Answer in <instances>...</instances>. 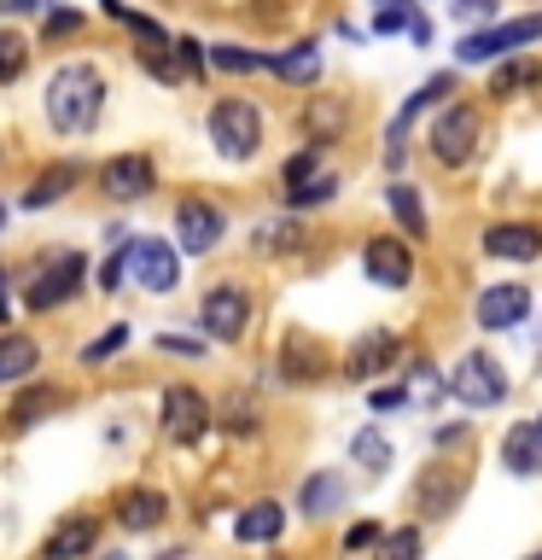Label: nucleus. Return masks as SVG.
Segmentation results:
<instances>
[{"mask_svg":"<svg viewBox=\"0 0 542 560\" xmlns=\"http://www.w3.org/2000/svg\"><path fill=\"white\" fill-rule=\"evenodd\" d=\"M479 140H484V117L472 112V105H449V112L432 122V158H437L444 170H461V164H472Z\"/></svg>","mask_w":542,"mask_h":560,"instance_id":"6","label":"nucleus"},{"mask_svg":"<svg viewBox=\"0 0 542 560\" xmlns=\"http://www.w3.org/2000/svg\"><path fill=\"white\" fill-rule=\"evenodd\" d=\"M315 170H321V147H315V140H309V147H304V152H297L292 164H286V187H297V182H309Z\"/></svg>","mask_w":542,"mask_h":560,"instance_id":"43","label":"nucleus"},{"mask_svg":"<svg viewBox=\"0 0 542 560\" xmlns=\"http://www.w3.org/2000/svg\"><path fill=\"white\" fill-rule=\"evenodd\" d=\"M374 542H379V525H350V532L339 537V549L356 555V549H374Z\"/></svg>","mask_w":542,"mask_h":560,"instance_id":"46","label":"nucleus"},{"mask_svg":"<svg viewBox=\"0 0 542 560\" xmlns=\"http://www.w3.org/2000/svg\"><path fill=\"white\" fill-rule=\"evenodd\" d=\"M122 275H129V240H122L117 252L99 262V287H105V292H117V287H122Z\"/></svg>","mask_w":542,"mask_h":560,"instance_id":"41","label":"nucleus"},{"mask_svg":"<svg viewBox=\"0 0 542 560\" xmlns=\"http://www.w3.org/2000/svg\"><path fill=\"white\" fill-rule=\"evenodd\" d=\"M502 467L514 472V479H537V472H542V420H519V427H507Z\"/></svg>","mask_w":542,"mask_h":560,"instance_id":"17","label":"nucleus"},{"mask_svg":"<svg viewBox=\"0 0 542 560\" xmlns=\"http://www.w3.org/2000/svg\"><path fill=\"white\" fill-rule=\"evenodd\" d=\"M0 315H7V292H0Z\"/></svg>","mask_w":542,"mask_h":560,"instance_id":"51","label":"nucleus"},{"mask_svg":"<svg viewBox=\"0 0 542 560\" xmlns=\"http://www.w3.org/2000/svg\"><path fill=\"white\" fill-rule=\"evenodd\" d=\"M157 420H164L169 438H181V444H192L204 427H210V397L192 392V385H169L164 402H157Z\"/></svg>","mask_w":542,"mask_h":560,"instance_id":"12","label":"nucleus"},{"mask_svg":"<svg viewBox=\"0 0 542 560\" xmlns=\"http://www.w3.org/2000/svg\"><path fill=\"white\" fill-rule=\"evenodd\" d=\"M367 402H374V415H391V409H409V385H379V392H374V397H367Z\"/></svg>","mask_w":542,"mask_h":560,"instance_id":"45","label":"nucleus"},{"mask_svg":"<svg viewBox=\"0 0 542 560\" xmlns=\"http://www.w3.org/2000/svg\"><path fill=\"white\" fill-rule=\"evenodd\" d=\"M64 402H70V397L59 392V385H30V392L17 397V402H12V415H7V420H12L17 432H24V427H35V420H42V415L64 409Z\"/></svg>","mask_w":542,"mask_h":560,"instance_id":"28","label":"nucleus"},{"mask_svg":"<svg viewBox=\"0 0 542 560\" xmlns=\"http://www.w3.org/2000/svg\"><path fill=\"white\" fill-rule=\"evenodd\" d=\"M484 252L502 262H537L542 257V228L531 222H490L484 228Z\"/></svg>","mask_w":542,"mask_h":560,"instance_id":"15","label":"nucleus"},{"mask_svg":"<svg viewBox=\"0 0 542 560\" xmlns=\"http://www.w3.org/2000/svg\"><path fill=\"white\" fill-rule=\"evenodd\" d=\"M449 12L461 24H496V0H449Z\"/></svg>","mask_w":542,"mask_h":560,"instance_id":"42","label":"nucleus"},{"mask_svg":"<svg viewBox=\"0 0 542 560\" xmlns=\"http://www.w3.org/2000/svg\"><path fill=\"white\" fill-rule=\"evenodd\" d=\"M24 65H30V42H24V35H12V30H0V82H17V77H24Z\"/></svg>","mask_w":542,"mask_h":560,"instance_id":"37","label":"nucleus"},{"mask_svg":"<svg viewBox=\"0 0 542 560\" xmlns=\"http://www.w3.org/2000/svg\"><path fill=\"white\" fill-rule=\"evenodd\" d=\"M152 187H157V164L146 152H122V158H105L99 164V192L105 199L134 205V199H146Z\"/></svg>","mask_w":542,"mask_h":560,"instance_id":"10","label":"nucleus"},{"mask_svg":"<svg viewBox=\"0 0 542 560\" xmlns=\"http://www.w3.org/2000/svg\"><path fill=\"white\" fill-rule=\"evenodd\" d=\"M280 374L297 380V385L315 380V374H321V345H309L304 332H292V339H286V362H280Z\"/></svg>","mask_w":542,"mask_h":560,"instance_id":"32","label":"nucleus"},{"mask_svg":"<svg viewBox=\"0 0 542 560\" xmlns=\"http://www.w3.org/2000/svg\"><path fill=\"white\" fill-rule=\"evenodd\" d=\"M409 24H414V7H409V0H402V7H397V0H385L379 18H374L379 35H397V30H409Z\"/></svg>","mask_w":542,"mask_h":560,"instance_id":"40","label":"nucleus"},{"mask_svg":"<svg viewBox=\"0 0 542 560\" xmlns=\"http://www.w3.org/2000/svg\"><path fill=\"white\" fill-rule=\"evenodd\" d=\"M140 65H146L164 88L192 82V77H187V65H181V52H175V42H140Z\"/></svg>","mask_w":542,"mask_h":560,"instance_id":"30","label":"nucleus"},{"mask_svg":"<svg viewBox=\"0 0 542 560\" xmlns=\"http://www.w3.org/2000/svg\"><path fill=\"white\" fill-rule=\"evenodd\" d=\"M129 275L146 292H175L181 287V252L169 240H129Z\"/></svg>","mask_w":542,"mask_h":560,"instance_id":"9","label":"nucleus"},{"mask_svg":"<svg viewBox=\"0 0 542 560\" xmlns=\"http://www.w3.org/2000/svg\"><path fill=\"white\" fill-rule=\"evenodd\" d=\"M280 532H286L280 502H251V508H239V520H234L239 542H280Z\"/></svg>","mask_w":542,"mask_h":560,"instance_id":"26","label":"nucleus"},{"mask_svg":"<svg viewBox=\"0 0 542 560\" xmlns=\"http://www.w3.org/2000/svg\"><path fill=\"white\" fill-rule=\"evenodd\" d=\"M461 490H467V472L461 467L432 462L426 472H420V485H414V514L420 520H449V508L461 502Z\"/></svg>","mask_w":542,"mask_h":560,"instance_id":"13","label":"nucleus"},{"mask_svg":"<svg viewBox=\"0 0 542 560\" xmlns=\"http://www.w3.org/2000/svg\"><path fill=\"white\" fill-rule=\"evenodd\" d=\"M76 182H82V164H76V158H59V164H47V170L24 187V210H47V205H59Z\"/></svg>","mask_w":542,"mask_h":560,"instance_id":"21","label":"nucleus"},{"mask_svg":"<svg viewBox=\"0 0 542 560\" xmlns=\"http://www.w3.org/2000/svg\"><path fill=\"white\" fill-rule=\"evenodd\" d=\"M251 245L262 257H286V252H304V245H309V228L297 217H274V222H257Z\"/></svg>","mask_w":542,"mask_h":560,"instance_id":"25","label":"nucleus"},{"mask_svg":"<svg viewBox=\"0 0 542 560\" xmlns=\"http://www.w3.org/2000/svg\"><path fill=\"white\" fill-rule=\"evenodd\" d=\"M327 199H339V175H327V170H315L309 182L286 187V210H309V205H327Z\"/></svg>","mask_w":542,"mask_h":560,"instance_id":"34","label":"nucleus"},{"mask_svg":"<svg viewBox=\"0 0 542 560\" xmlns=\"http://www.w3.org/2000/svg\"><path fill=\"white\" fill-rule=\"evenodd\" d=\"M444 380H449V397L467 402V409H496V402H507V374L490 350H467Z\"/></svg>","mask_w":542,"mask_h":560,"instance_id":"3","label":"nucleus"},{"mask_svg":"<svg viewBox=\"0 0 542 560\" xmlns=\"http://www.w3.org/2000/svg\"><path fill=\"white\" fill-rule=\"evenodd\" d=\"M350 462L367 467V472H385V467H391V444H385V432H379V427H362L356 438H350Z\"/></svg>","mask_w":542,"mask_h":560,"instance_id":"33","label":"nucleus"},{"mask_svg":"<svg viewBox=\"0 0 542 560\" xmlns=\"http://www.w3.org/2000/svg\"><path fill=\"white\" fill-rule=\"evenodd\" d=\"M99 112H105V82H99L94 65L70 59L47 77V122L59 135H70V140L87 135L99 122Z\"/></svg>","mask_w":542,"mask_h":560,"instance_id":"1","label":"nucleus"},{"mask_svg":"<svg viewBox=\"0 0 542 560\" xmlns=\"http://www.w3.org/2000/svg\"><path fill=\"white\" fill-rule=\"evenodd\" d=\"M157 350H164V357H199V345H192V339H175V332H157Z\"/></svg>","mask_w":542,"mask_h":560,"instance_id":"49","label":"nucleus"},{"mask_svg":"<svg viewBox=\"0 0 542 560\" xmlns=\"http://www.w3.org/2000/svg\"><path fill=\"white\" fill-rule=\"evenodd\" d=\"M199 327L210 332V339L234 345L239 332L251 327V292H245L239 280H216V287L204 292V304H199Z\"/></svg>","mask_w":542,"mask_h":560,"instance_id":"7","label":"nucleus"},{"mask_svg":"<svg viewBox=\"0 0 542 560\" xmlns=\"http://www.w3.org/2000/svg\"><path fill=\"white\" fill-rule=\"evenodd\" d=\"M227 234V217H222V205H210V199H181L175 205V245L181 252H216V240Z\"/></svg>","mask_w":542,"mask_h":560,"instance_id":"11","label":"nucleus"},{"mask_svg":"<svg viewBox=\"0 0 542 560\" xmlns=\"http://www.w3.org/2000/svg\"><path fill=\"white\" fill-rule=\"evenodd\" d=\"M402 385H409V402H437V397H449V380L437 374L432 362H414V368H409V380H402Z\"/></svg>","mask_w":542,"mask_h":560,"instance_id":"36","label":"nucleus"},{"mask_svg":"<svg viewBox=\"0 0 542 560\" xmlns=\"http://www.w3.org/2000/svg\"><path fill=\"white\" fill-rule=\"evenodd\" d=\"M472 315H479V327H484V332H507V327H519L525 315H531V292H525L519 280L484 287V292H479V304H472Z\"/></svg>","mask_w":542,"mask_h":560,"instance_id":"14","label":"nucleus"},{"mask_svg":"<svg viewBox=\"0 0 542 560\" xmlns=\"http://www.w3.org/2000/svg\"><path fill=\"white\" fill-rule=\"evenodd\" d=\"M297 508H304V520H327L344 508V479L339 472H309L304 490H297Z\"/></svg>","mask_w":542,"mask_h":560,"instance_id":"24","label":"nucleus"},{"mask_svg":"<svg viewBox=\"0 0 542 560\" xmlns=\"http://www.w3.org/2000/svg\"><path fill=\"white\" fill-rule=\"evenodd\" d=\"M227 432H239V438H251V432H257V409H251V397H234V402H227Z\"/></svg>","mask_w":542,"mask_h":560,"instance_id":"44","label":"nucleus"},{"mask_svg":"<svg viewBox=\"0 0 542 560\" xmlns=\"http://www.w3.org/2000/svg\"><path fill=\"white\" fill-rule=\"evenodd\" d=\"M269 59L274 52H245V47H210V65L216 70H227V77H251V70H269Z\"/></svg>","mask_w":542,"mask_h":560,"instance_id":"35","label":"nucleus"},{"mask_svg":"<svg viewBox=\"0 0 542 560\" xmlns=\"http://www.w3.org/2000/svg\"><path fill=\"white\" fill-rule=\"evenodd\" d=\"M531 88H542V65L537 59H514V65H502L496 77H490V94H502V100L531 94Z\"/></svg>","mask_w":542,"mask_h":560,"instance_id":"31","label":"nucleus"},{"mask_svg":"<svg viewBox=\"0 0 542 560\" xmlns=\"http://www.w3.org/2000/svg\"><path fill=\"white\" fill-rule=\"evenodd\" d=\"M269 70H274L280 82H304L309 88L315 77H321V52H315V42H304V47H292V52H274Z\"/></svg>","mask_w":542,"mask_h":560,"instance_id":"29","label":"nucleus"},{"mask_svg":"<svg viewBox=\"0 0 542 560\" xmlns=\"http://www.w3.org/2000/svg\"><path fill=\"white\" fill-rule=\"evenodd\" d=\"M94 542H99V520H94V514H70L59 532L42 542V555H47V560H64V555H87Z\"/></svg>","mask_w":542,"mask_h":560,"instance_id":"23","label":"nucleus"},{"mask_svg":"<svg viewBox=\"0 0 542 560\" xmlns=\"http://www.w3.org/2000/svg\"><path fill=\"white\" fill-rule=\"evenodd\" d=\"M164 514H169L164 490H152V485L117 490V525H122V532H152V525H164Z\"/></svg>","mask_w":542,"mask_h":560,"instance_id":"18","label":"nucleus"},{"mask_svg":"<svg viewBox=\"0 0 542 560\" xmlns=\"http://www.w3.org/2000/svg\"><path fill=\"white\" fill-rule=\"evenodd\" d=\"M297 122H304V135L315 140V147H332V140H344V129H350V105L339 94H315Z\"/></svg>","mask_w":542,"mask_h":560,"instance_id":"20","label":"nucleus"},{"mask_svg":"<svg viewBox=\"0 0 542 560\" xmlns=\"http://www.w3.org/2000/svg\"><path fill=\"white\" fill-rule=\"evenodd\" d=\"M397 332H385V327H367L362 332V339L356 345H350V380H374V374H385V368H391L397 362Z\"/></svg>","mask_w":542,"mask_h":560,"instance_id":"19","label":"nucleus"},{"mask_svg":"<svg viewBox=\"0 0 542 560\" xmlns=\"http://www.w3.org/2000/svg\"><path fill=\"white\" fill-rule=\"evenodd\" d=\"M175 52H181V65H187V77H199L204 70V47L192 42V35H181V42H175Z\"/></svg>","mask_w":542,"mask_h":560,"instance_id":"47","label":"nucleus"},{"mask_svg":"<svg viewBox=\"0 0 542 560\" xmlns=\"http://www.w3.org/2000/svg\"><path fill=\"white\" fill-rule=\"evenodd\" d=\"M525 42H542V12L531 18H507V24H490V30H472L455 42V59L461 65H490V59H507L514 47Z\"/></svg>","mask_w":542,"mask_h":560,"instance_id":"5","label":"nucleus"},{"mask_svg":"<svg viewBox=\"0 0 542 560\" xmlns=\"http://www.w3.org/2000/svg\"><path fill=\"white\" fill-rule=\"evenodd\" d=\"M47 42H64V35H82V12L70 7H47V24H42Z\"/></svg>","mask_w":542,"mask_h":560,"instance_id":"38","label":"nucleus"},{"mask_svg":"<svg viewBox=\"0 0 542 560\" xmlns=\"http://www.w3.org/2000/svg\"><path fill=\"white\" fill-rule=\"evenodd\" d=\"M362 275L385 292H402L414 287V252H409V234H374L362 245Z\"/></svg>","mask_w":542,"mask_h":560,"instance_id":"8","label":"nucleus"},{"mask_svg":"<svg viewBox=\"0 0 542 560\" xmlns=\"http://www.w3.org/2000/svg\"><path fill=\"white\" fill-rule=\"evenodd\" d=\"M82 280H87V257H82V252H52L42 269L24 280V304H30L35 315H42V310H59V304H70V298L82 292Z\"/></svg>","mask_w":542,"mask_h":560,"instance_id":"4","label":"nucleus"},{"mask_svg":"<svg viewBox=\"0 0 542 560\" xmlns=\"http://www.w3.org/2000/svg\"><path fill=\"white\" fill-rule=\"evenodd\" d=\"M455 94V77H449V70H444V77H432L426 88H420V94L409 100V105H402V112L391 117V129H385V164H402V135H409V122L420 117V112H426V105H437V100H449Z\"/></svg>","mask_w":542,"mask_h":560,"instance_id":"16","label":"nucleus"},{"mask_svg":"<svg viewBox=\"0 0 542 560\" xmlns=\"http://www.w3.org/2000/svg\"><path fill=\"white\" fill-rule=\"evenodd\" d=\"M122 345H129V322H111V332H99V339L82 350V362H105V357H111V350H122Z\"/></svg>","mask_w":542,"mask_h":560,"instance_id":"39","label":"nucleus"},{"mask_svg":"<svg viewBox=\"0 0 542 560\" xmlns=\"http://www.w3.org/2000/svg\"><path fill=\"white\" fill-rule=\"evenodd\" d=\"M204 129H210V147H216L227 164H245L262 140V112L251 100H216L204 117Z\"/></svg>","mask_w":542,"mask_h":560,"instance_id":"2","label":"nucleus"},{"mask_svg":"<svg viewBox=\"0 0 542 560\" xmlns=\"http://www.w3.org/2000/svg\"><path fill=\"white\" fill-rule=\"evenodd\" d=\"M42 368V345L30 332H0V385H24Z\"/></svg>","mask_w":542,"mask_h":560,"instance_id":"22","label":"nucleus"},{"mask_svg":"<svg viewBox=\"0 0 542 560\" xmlns=\"http://www.w3.org/2000/svg\"><path fill=\"white\" fill-rule=\"evenodd\" d=\"M385 205H391V217L402 222V234L409 240H426V205H420V192L409 182H391L385 187Z\"/></svg>","mask_w":542,"mask_h":560,"instance_id":"27","label":"nucleus"},{"mask_svg":"<svg viewBox=\"0 0 542 560\" xmlns=\"http://www.w3.org/2000/svg\"><path fill=\"white\" fill-rule=\"evenodd\" d=\"M52 0H0V18H24V12H47Z\"/></svg>","mask_w":542,"mask_h":560,"instance_id":"50","label":"nucleus"},{"mask_svg":"<svg viewBox=\"0 0 542 560\" xmlns=\"http://www.w3.org/2000/svg\"><path fill=\"white\" fill-rule=\"evenodd\" d=\"M385 555H420V532H397V537H379Z\"/></svg>","mask_w":542,"mask_h":560,"instance_id":"48","label":"nucleus"}]
</instances>
